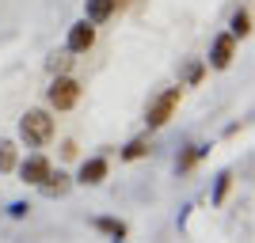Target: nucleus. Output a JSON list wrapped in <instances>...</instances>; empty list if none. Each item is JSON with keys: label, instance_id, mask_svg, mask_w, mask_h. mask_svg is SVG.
<instances>
[{"label": "nucleus", "instance_id": "f257e3e1", "mask_svg": "<svg viewBox=\"0 0 255 243\" xmlns=\"http://www.w3.org/2000/svg\"><path fill=\"white\" fill-rule=\"evenodd\" d=\"M19 137L27 141L31 148L50 145V141H53V118H50V110H42V106L27 110V114L19 118Z\"/></svg>", "mask_w": 255, "mask_h": 243}, {"label": "nucleus", "instance_id": "f03ea898", "mask_svg": "<svg viewBox=\"0 0 255 243\" xmlns=\"http://www.w3.org/2000/svg\"><path fill=\"white\" fill-rule=\"evenodd\" d=\"M179 99H183V87H164V91H160V95L149 103V114H145L149 129L168 126V122H171V114L179 110Z\"/></svg>", "mask_w": 255, "mask_h": 243}, {"label": "nucleus", "instance_id": "7ed1b4c3", "mask_svg": "<svg viewBox=\"0 0 255 243\" xmlns=\"http://www.w3.org/2000/svg\"><path fill=\"white\" fill-rule=\"evenodd\" d=\"M46 103L53 106V110H73L76 103H80V80L76 76H53L50 91H46Z\"/></svg>", "mask_w": 255, "mask_h": 243}, {"label": "nucleus", "instance_id": "20e7f679", "mask_svg": "<svg viewBox=\"0 0 255 243\" xmlns=\"http://www.w3.org/2000/svg\"><path fill=\"white\" fill-rule=\"evenodd\" d=\"M92 46H96V23H88V19L73 23V27H69V38H65V50L69 53H88Z\"/></svg>", "mask_w": 255, "mask_h": 243}, {"label": "nucleus", "instance_id": "39448f33", "mask_svg": "<svg viewBox=\"0 0 255 243\" xmlns=\"http://www.w3.org/2000/svg\"><path fill=\"white\" fill-rule=\"evenodd\" d=\"M236 57V38L233 34H217L213 38V50H210V65L213 69H229Z\"/></svg>", "mask_w": 255, "mask_h": 243}, {"label": "nucleus", "instance_id": "423d86ee", "mask_svg": "<svg viewBox=\"0 0 255 243\" xmlns=\"http://www.w3.org/2000/svg\"><path fill=\"white\" fill-rule=\"evenodd\" d=\"M107 171H111V163H107V156H92L80 163V175H76V182H84V186H99V182L107 179Z\"/></svg>", "mask_w": 255, "mask_h": 243}, {"label": "nucleus", "instance_id": "0eeeda50", "mask_svg": "<svg viewBox=\"0 0 255 243\" xmlns=\"http://www.w3.org/2000/svg\"><path fill=\"white\" fill-rule=\"evenodd\" d=\"M50 171H53V167H50V160H46V156H31V160H27V163L19 167V175H23V182L38 186V182H42Z\"/></svg>", "mask_w": 255, "mask_h": 243}, {"label": "nucleus", "instance_id": "6e6552de", "mask_svg": "<svg viewBox=\"0 0 255 243\" xmlns=\"http://www.w3.org/2000/svg\"><path fill=\"white\" fill-rule=\"evenodd\" d=\"M115 8H118L115 0H88V4H84V19L99 27V23H107L111 15H115Z\"/></svg>", "mask_w": 255, "mask_h": 243}, {"label": "nucleus", "instance_id": "1a4fd4ad", "mask_svg": "<svg viewBox=\"0 0 255 243\" xmlns=\"http://www.w3.org/2000/svg\"><path fill=\"white\" fill-rule=\"evenodd\" d=\"M69 186H73V179H69L65 171H57V175H53V171H50V175H46V179L38 182V190H42L46 198H61V194L69 190Z\"/></svg>", "mask_w": 255, "mask_h": 243}, {"label": "nucleus", "instance_id": "9d476101", "mask_svg": "<svg viewBox=\"0 0 255 243\" xmlns=\"http://www.w3.org/2000/svg\"><path fill=\"white\" fill-rule=\"evenodd\" d=\"M229 34H233V38H248V34H252V11H248V8H236L233 11V19H229Z\"/></svg>", "mask_w": 255, "mask_h": 243}, {"label": "nucleus", "instance_id": "9b49d317", "mask_svg": "<svg viewBox=\"0 0 255 243\" xmlns=\"http://www.w3.org/2000/svg\"><path fill=\"white\" fill-rule=\"evenodd\" d=\"M202 156H206V145H187V148H183V156L175 160V167H179V171H191Z\"/></svg>", "mask_w": 255, "mask_h": 243}, {"label": "nucleus", "instance_id": "f8f14e48", "mask_svg": "<svg viewBox=\"0 0 255 243\" xmlns=\"http://www.w3.org/2000/svg\"><path fill=\"white\" fill-rule=\"evenodd\" d=\"M15 160H19L15 145H11V141H0V175H8V171H15Z\"/></svg>", "mask_w": 255, "mask_h": 243}, {"label": "nucleus", "instance_id": "ddd939ff", "mask_svg": "<svg viewBox=\"0 0 255 243\" xmlns=\"http://www.w3.org/2000/svg\"><path fill=\"white\" fill-rule=\"evenodd\" d=\"M149 152H152L149 137H137V141H129V145L122 148V160H141V156H149Z\"/></svg>", "mask_w": 255, "mask_h": 243}, {"label": "nucleus", "instance_id": "4468645a", "mask_svg": "<svg viewBox=\"0 0 255 243\" xmlns=\"http://www.w3.org/2000/svg\"><path fill=\"white\" fill-rule=\"evenodd\" d=\"M96 228H99V232H107V236H115V240H126V232H129L122 221H111V217H99Z\"/></svg>", "mask_w": 255, "mask_h": 243}, {"label": "nucleus", "instance_id": "2eb2a0df", "mask_svg": "<svg viewBox=\"0 0 255 243\" xmlns=\"http://www.w3.org/2000/svg\"><path fill=\"white\" fill-rule=\"evenodd\" d=\"M69 69H73V53H69V50H65V53H53V57H50V73H53V76H65Z\"/></svg>", "mask_w": 255, "mask_h": 243}, {"label": "nucleus", "instance_id": "dca6fc26", "mask_svg": "<svg viewBox=\"0 0 255 243\" xmlns=\"http://www.w3.org/2000/svg\"><path fill=\"white\" fill-rule=\"evenodd\" d=\"M202 73H206V65H202V61H191V69H187V84H198V80H202Z\"/></svg>", "mask_w": 255, "mask_h": 243}, {"label": "nucleus", "instance_id": "f3484780", "mask_svg": "<svg viewBox=\"0 0 255 243\" xmlns=\"http://www.w3.org/2000/svg\"><path fill=\"white\" fill-rule=\"evenodd\" d=\"M229 179H233V175H221V179H217V194H213V201H221L225 194H229Z\"/></svg>", "mask_w": 255, "mask_h": 243}, {"label": "nucleus", "instance_id": "a211bd4d", "mask_svg": "<svg viewBox=\"0 0 255 243\" xmlns=\"http://www.w3.org/2000/svg\"><path fill=\"white\" fill-rule=\"evenodd\" d=\"M27 213H31V205H27V201H15V205H11V217H27Z\"/></svg>", "mask_w": 255, "mask_h": 243}, {"label": "nucleus", "instance_id": "6ab92c4d", "mask_svg": "<svg viewBox=\"0 0 255 243\" xmlns=\"http://www.w3.org/2000/svg\"><path fill=\"white\" fill-rule=\"evenodd\" d=\"M115 4H126V0H115Z\"/></svg>", "mask_w": 255, "mask_h": 243}]
</instances>
